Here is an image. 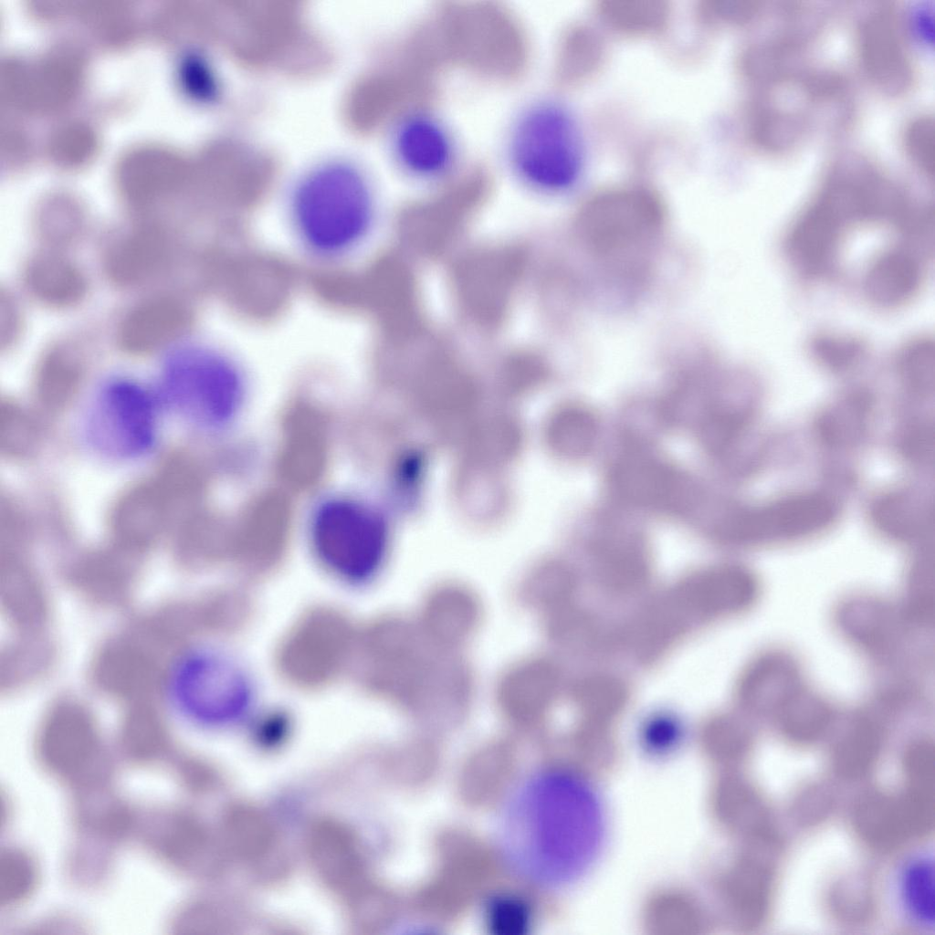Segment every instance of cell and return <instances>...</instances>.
<instances>
[{
  "mask_svg": "<svg viewBox=\"0 0 935 935\" xmlns=\"http://www.w3.org/2000/svg\"><path fill=\"white\" fill-rule=\"evenodd\" d=\"M502 855L525 879L562 888L596 860L605 835L599 795L573 773L548 771L524 781L500 816Z\"/></svg>",
  "mask_w": 935,
  "mask_h": 935,
  "instance_id": "obj_1",
  "label": "cell"
},
{
  "mask_svg": "<svg viewBox=\"0 0 935 935\" xmlns=\"http://www.w3.org/2000/svg\"><path fill=\"white\" fill-rule=\"evenodd\" d=\"M920 205L877 178H842L828 182L796 216L783 241L784 253L806 281H823L837 273L846 240L863 227L910 234L920 219Z\"/></svg>",
  "mask_w": 935,
  "mask_h": 935,
  "instance_id": "obj_2",
  "label": "cell"
},
{
  "mask_svg": "<svg viewBox=\"0 0 935 935\" xmlns=\"http://www.w3.org/2000/svg\"><path fill=\"white\" fill-rule=\"evenodd\" d=\"M418 26L439 70L452 67L484 79L510 82L529 65L525 29L501 4L443 2Z\"/></svg>",
  "mask_w": 935,
  "mask_h": 935,
  "instance_id": "obj_3",
  "label": "cell"
},
{
  "mask_svg": "<svg viewBox=\"0 0 935 935\" xmlns=\"http://www.w3.org/2000/svg\"><path fill=\"white\" fill-rule=\"evenodd\" d=\"M290 213L303 242L333 256L357 245L373 222L374 197L365 170L343 156L318 160L296 178Z\"/></svg>",
  "mask_w": 935,
  "mask_h": 935,
  "instance_id": "obj_4",
  "label": "cell"
},
{
  "mask_svg": "<svg viewBox=\"0 0 935 935\" xmlns=\"http://www.w3.org/2000/svg\"><path fill=\"white\" fill-rule=\"evenodd\" d=\"M584 252L608 272L639 278L666 226L659 197L643 188H619L589 199L578 217Z\"/></svg>",
  "mask_w": 935,
  "mask_h": 935,
  "instance_id": "obj_5",
  "label": "cell"
},
{
  "mask_svg": "<svg viewBox=\"0 0 935 935\" xmlns=\"http://www.w3.org/2000/svg\"><path fill=\"white\" fill-rule=\"evenodd\" d=\"M509 158L520 181L541 192L569 189L580 178L585 145L580 125L564 105L541 100L528 106L514 122Z\"/></svg>",
  "mask_w": 935,
  "mask_h": 935,
  "instance_id": "obj_6",
  "label": "cell"
},
{
  "mask_svg": "<svg viewBox=\"0 0 935 935\" xmlns=\"http://www.w3.org/2000/svg\"><path fill=\"white\" fill-rule=\"evenodd\" d=\"M167 391L186 416L206 426L231 422L245 396L243 374L227 355L207 350L185 353L172 368Z\"/></svg>",
  "mask_w": 935,
  "mask_h": 935,
  "instance_id": "obj_7",
  "label": "cell"
},
{
  "mask_svg": "<svg viewBox=\"0 0 935 935\" xmlns=\"http://www.w3.org/2000/svg\"><path fill=\"white\" fill-rule=\"evenodd\" d=\"M310 533L319 557L345 575L365 572L377 560L383 541L378 516L350 497H335L315 510Z\"/></svg>",
  "mask_w": 935,
  "mask_h": 935,
  "instance_id": "obj_8",
  "label": "cell"
},
{
  "mask_svg": "<svg viewBox=\"0 0 935 935\" xmlns=\"http://www.w3.org/2000/svg\"><path fill=\"white\" fill-rule=\"evenodd\" d=\"M304 843L311 868L343 909L369 891L359 841L345 823L319 818L309 825Z\"/></svg>",
  "mask_w": 935,
  "mask_h": 935,
  "instance_id": "obj_9",
  "label": "cell"
},
{
  "mask_svg": "<svg viewBox=\"0 0 935 935\" xmlns=\"http://www.w3.org/2000/svg\"><path fill=\"white\" fill-rule=\"evenodd\" d=\"M89 432L102 451L131 457L147 450L154 437V411L150 397L126 383L111 385L93 412Z\"/></svg>",
  "mask_w": 935,
  "mask_h": 935,
  "instance_id": "obj_10",
  "label": "cell"
},
{
  "mask_svg": "<svg viewBox=\"0 0 935 935\" xmlns=\"http://www.w3.org/2000/svg\"><path fill=\"white\" fill-rule=\"evenodd\" d=\"M609 486L627 504L667 512L682 511L695 498L692 486L680 471L639 453L624 456L615 463Z\"/></svg>",
  "mask_w": 935,
  "mask_h": 935,
  "instance_id": "obj_11",
  "label": "cell"
},
{
  "mask_svg": "<svg viewBox=\"0 0 935 935\" xmlns=\"http://www.w3.org/2000/svg\"><path fill=\"white\" fill-rule=\"evenodd\" d=\"M833 513L825 498L801 496L767 508L736 512L715 530L724 539L738 541L785 538L819 530L831 520Z\"/></svg>",
  "mask_w": 935,
  "mask_h": 935,
  "instance_id": "obj_12",
  "label": "cell"
},
{
  "mask_svg": "<svg viewBox=\"0 0 935 935\" xmlns=\"http://www.w3.org/2000/svg\"><path fill=\"white\" fill-rule=\"evenodd\" d=\"M932 246L899 239L878 252L863 280L868 302L888 310L910 303L922 288Z\"/></svg>",
  "mask_w": 935,
  "mask_h": 935,
  "instance_id": "obj_13",
  "label": "cell"
},
{
  "mask_svg": "<svg viewBox=\"0 0 935 935\" xmlns=\"http://www.w3.org/2000/svg\"><path fill=\"white\" fill-rule=\"evenodd\" d=\"M218 835L228 861L262 874L267 867H284L279 832L271 817L254 804L229 805Z\"/></svg>",
  "mask_w": 935,
  "mask_h": 935,
  "instance_id": "obj_14",
  "label": "cell"
},
{
  "mask_svg": "<svg viewBox=\"0 0 935 935\" xmlns=\"http://www.w3.org/2000/svg\"><path fill=\"white\" fill-rule=\"evenodd\" d=\"M150 838L163 858L194 875H219L228 861L219 835H213L198 817L189 813H172Z\"/></svg>",
  "mask_w": 935,
  "mask_h": 935,
  "instance_id": "obj_15",
  "label": "cell"
},
{
  "mask_svg": "<svg viewBox=\"0 0 935 935\" xmlns=\"http://www.w3.org/2000/svg\"><path fill=\"white\" fill-rule=\"evenodd\" d=\"M391 146L399 165L422 179L446 175L455 161V146L449 132L424 110L395 121Z\"/></svg>",
  "mask_w": 935,
  "mask_h": 935,
  "instance_id": "obj_16",
  "label": "cell"
},
{
  "mask_svg": "<svg viewBox=\"0 0 935 935\" xmlns=\"http://www.w3.org/2000/svg\"><path fill=\"white\" fill-rule=\"evenodd\" d=\"M182 497L162 473L126 492L112 514V529L127 541L150 540L167 525L175 502Z\"/></svg>",
  "mask_w": 935,
  "mask_h": 935,
  "instance_id": "obj_17",
  "label": "cell"
},
{
  "mask_svg": "<svg viewBox=\"0 0 935 935\" xmlns=\"http://www.w3.org/2000/svg\"><path fill=\"white\" fill-rule=\"evenodd\" d=\"M861 29V58L868 74L891 90L908 87L912 70L895 16L888 10L880 11L868 18Z\"/></svg>",
  "mask_w": 935,
  "mask_h": 935,
  "instance_id": "obj_18",
  "label": "cell"
},
{
  "mask_svg": "<svg viewBox=\"0 0 935 935\" xmlns=\"http://www.w3.org/2000/svg\"><path fill=\"white\" fill-rule=\"evenodd\" d=\"M185 314L169 297L147 299L132 309L121 323L120 346L133 354L150 353L177 339L184 330Z\"/></svg>",
  "mask_w": 935,
  "mask_h": 935,
  "instance_id": "obj_19",
  "label": "cell"
},
{
  "mask_svg": "<svg viewBox=\"0 0 935 935\" xmlns=\"http://www.w3.org/2000/svg\"><path fill=\"white\" fill-rule=\"evenodd\" d=\"M171 244L156 227L136 229L110 250L106 268L112 280L127 286L144 282L159 274L171 259Z\"/></svg>",
  "mask_w": 935,
  "mask_h": 935,
  "instance_id": "obj_20",
  "label": "cell"
},
{
  "mask_svg": "<svg viewBox=\"0 0 935 935\" xmlns=\"http://www.w3.org/2000/svg\"><path fill=\"white\" fill-rule=\"evenodd\" d=\"M26 277L33 295L53 307L73 305L86 291V280L80 270L58 255L36 257L29 263Z\"/></svg>",
  "mask_w": 935,
  "mask_h": 935,
  "instance_id": "obj_21",
  "label": "cell"
},
{
  "mask_svg": "<svg viewBox=\"0 0 935 935\" xmlns=\"http://www.w3.org/2000/svg\"><path fill=\"white\" fill-rule=\"evenodd\" d=\"M82 366L74 352L56 349L41 362L36 379L37 393L48 408H63L75 395L81 380Z\"/></svg>",
  "mask_w": 935,
  "mask_h": 935,
  "instance_id": "obj_22",
  "label": "cell"
},
{
  "mask_svg": "<svg viewBox=\"0 0 935 935\" xmlns=\"http://www.w3.org/2000/svg\"><path fill=\"white\" fill-rule=\"evenodd\" d=\"M548 439L561 456L575 459L592 451L598 436V425L586 408L569 405L557 411L549 423Z\"/></svg>",
  "mask_w": 935,
  "mask_h": 935,
  "instance_id": "obj_23",
  "label": "cell"
},
{
  "mask_svg": "<svg viewBox=\"0 0 935 935\" xmlns=\"http://www.w3.org/2000/svg\"><path fill=\"white\" fill-rule=\"evenodd\" d=\"M596 36L583 28L568 31L560 42L555 75L560 84L569 85L579 79L596 66L601 54V46Z\"/></svg>",
  "mask_w": 935,
  "mask_h": 935,
  "instance_id": "obj_24",
  "label": "cell"
},
{
  "mask_svg": "<svg viewBox=\"0 0 935 935\" xmlns=\"http://www.w3.org/2000/svg\"><path fill=\"white\" fill-rule=\"evenodd\" d=\"M808 349L817 362L829 370L840 372L856 367L869 351L867 342L861 337L835 331L815 334Z\"/></svg>",
  "mask_w": 935,
  "mask_h": 935,
  "instance_id": "obj_25",
  "label": "cell"
},
{
  "mask_svg": "<svg viewBox=\"0 0 935 935\" xmlns=\"http://www.w3.org/2000/svg\"><path fill=\"white\" fill-rule=\"evenodd\" d=\"M38 869L32 856L20 849L4 850L0 856V903L16 905L34 892Z\"/></svg>",
  "mask_w": 935,
  "mask_h": 935,
  "instance_id": "obj_26",
  "label": "cell"
},
{
  "mask_svg": "<svg viewBox=\"0 0 935 935\" xmlns=\"http://www.w3.org/2000/svg\"><path fill=\"white\" fill-rule=\"evenodd\" d=\"M601 11L619 30L648 32L659 29L667 20V8L660 2H606Z\"/></svg>",
  "mask_w": 935,
  "mask_h": 935,
  "instance_id": "obj_27",
  "label": "cell"
},
{
  "mask_svg": "<svg viewBox=\"0 0 935 935\" xmlns=\"http://www.w3.org/2000/svg\"><path fill=\"white\" fill-rule=\"evenodd\" d=\"M531 919L528 903L514 895L495 896L487 902L484 909L487 928L498 934L525 933L531 928Z\"/></svg>",
  "mask_w": 935,
  "mask_h": 935,
  "instance_id": "obj_28",
  "label": "cell"
},
{
  "mask_svg": "<svg viewBox=\"0 0 935 935\" xmlns=\"http://www.w3.org/2000/svg\"><path fill=\"white\" fill-rule=\"evenodd\" d=\"M177 928L194 934H236L240 920L224 905L211 902L192 904L178 919Z\"/></svg>",
  "mask_w": 935,
  "mask_h": 935,
  "instance_id": "obj_29",
  "label": "cell"
},
{
  "mask_svg": "<svg viewBox=\"0 0 935 935\" xmlns=\"http://www.w3.org/2000/svg\"><path fill=\"white\" fill-rule=\"evenodd\" d=\"M1 449L8 456L27 454L35 446L37 433L28 415L20 407L5 403L1 405Z\"/></svg>",
  "mask_w": 935,
  "mask_h": 935,
  "instance_id": "obj_30",
  "label": "cell"
},
{
  "mask_svg": "<svg viewBox=\"0 0 935 935\" xmlns=\"http://www.w3.org/2000/svg\"><path fill=\"white\" fill-rule=\"evenodd\" d=\"M905 897L912 913L926 923L933 922V868L928 861L912 866L905 878Z\"/></svg>",
  "mask_w": 935,
  "mask_h": 935,
  "instance_id": "obj_31",
  "label": "cell"
},
{
  "mask_svg": "<svg viewBox=\"0 0 935 935\" xmlns=\"http://www.w3.org/2000/svg\"><path fill=\"white\" fill-rule=\"evenodd\" d=\"M907 147L909 152L921 167L928 173V168H932V130L927 121L916 122L908 131Z\"/></svg>",
  "mask_w": 935,
  "mask_h": 935,
  "instance_id": "obj_32",
  "label": "cell"
},
{
  "mask_svg": "<svg viewBox=\"0 0 935 935\" xmlns=\"http://www.w3.org/2000/svg\"><path fill=\"white\" fill-rule=\"evenodd\" d=\"M20 323L16 304L10 296H1V344L9 345L18 333Z\"/></svg>",
  "mask_w": 935,
  "mask_h": 935,
  "instance_id": "obj_33",
  "label": "cell"
}]
</instances>
